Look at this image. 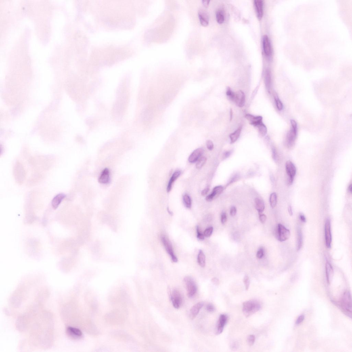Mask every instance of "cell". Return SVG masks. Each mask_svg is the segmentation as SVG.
Here are the masks:
<instances>
[{"mask_svg": "<svg viewBox=\"0 0 352 352\" xmlns=\"http://www.w3.org/2000/svg\"><path fill=\"white\" fill-rule=\"evenodd\" d=\"M304 319H305V316H304V315H302L298 317L297 320L296 321V325H298L301 324V323L303 322Z\"/></svg>", "mask_w": 352, "mask_h": 352, "instance_id": "obj_48", "label": "cell"}, {"mask_svg": "<svg viewBox=\"0 0 352 352\" xmlns=\"http://www.w3.org/2000/svg\"><path fill=\"white\" fill-rule=\"evenodd\" d=\"M66 197V195L63 193H60L55 196L52 200V205L54 209L58 207L62 200Z\"/></svg>", "mask_w": 352, "mask_h": 352, "instance_id": "obj_23", "label": "cell"}, {"mask_svg": "<svg viewBox=\"0 0 352 352\" xmlns=\"http://www.w3.org/2000/svg\"><path fill=\"white\" fill-rule=\"evenodd\" d=\"M110 181V172L108 168H105L103 170L99 177L98 181L102 184H107Z\"/></svg>", "mask_w": 352, "mask_h": 352, "instance_id": "obj_19", "label": "cell"}, {"mask_svg": "<svg viewBox=\"0 0 352 352\" xmlns=\"http://www.w3.org/2000/svg\"><path fill=\"white\" fill-rule=\"evenodd\" d=\"M348 190H349V192L350 193H352V184H351V185H349V188H348Z\"/></svg>", "mask_w": 352, "mask_h": 352, "instance_id": "obj_57", "label": "cell"}, {"mask_svg": "<svg viewBox=\"0 0 352 352\" xmlns=\"http://www.w3.org/2000/svg\"><path fill=\"white\" fill-rule=\"evenodd\" d=\"M207 161V158L203 156L201 157L197 162L196 167L197 169H200L205 164Z\"/></svg>", "mask_w": 352, "mask_h": 352, "instance_id": "obj_34", "label": "cell"}, {"mask_svg": "<svg viewBox=\"0 0 352 352\" xmlns=\"http://www.w3.org/2000/svg\"><path fill=\"white\" fill-rule=\"evenodd\" d=\"M204 152L203 149L198 148L196 149L192 152L188 158V161L190 163H194L198 161L202 156Z\"/></svg>", "mask_w": 352, "mask_h": 352, "instance_id": "obj_11", "label": "cell"}, {"mask_svg": "<svg viewBox=\"0 0 352 352\" xmlns=\"http://www.w3.org/2000/svg\"><path fill=\"white\" fill-rule=\"evenodd\" d=\"M226 95L231 101H234L235 99V93L231 90L230 88L228 87L226 91Z\"/></svg>", "mask_w": 352, "mask_h": 352, "instance_id": "obj_35", "label": "cell"}, {"mask_svg": "<svg viewBox=\"0 0 352 352\" xmlns=\"http://www.w3.org/2000/svg\"><path fill=\"white\" fill-rule=\"evenodd\" d=\"M264 78L266 88L268 91L270 92L271 89V72L269 69L266 70Z\"/></svg>", "mask_w": 352, "mask_h": 352, "instance_id": "obj_24", "label": "cell"}, {"mask_svg": "<svg viewBox=\"0 0 352 352\" xmlns=\"http://www.w3.org/2000/svg\"><path fill=\"white\" fill-rule=\"evenodd\" d=\"M230 348L231 349L236 350L238 349V343L236 341H234L230 344Z\"/></svg>", "mask_w": 352, "mask_h": 352, "instance_id": "obj_46", "label": "cell"}, {"mask_svg": "<svg viewBox=\"0 0 352 352\" xmlns=\"http://www.w3.org/2000/svg\"><path fill=\"white\" fill-rule=\"evenodd\" d=\"M167 211L168 212V213H169L170 215H172V216L173 215V212H172V211H171V210H170L169 207L167 208Z\"/></svg>", "mask_w": 352, "mask_h": 352, "instance_id": "obj_59", "label": "cell"}, {"mask_svg": "<svg viewBox=\"0 0 352 352\" xmlns=\"http://www.w3.org/2000/svg\"><path fill=\"white\" fill-rule=\"evenodd\" d=\"M263 49L265 55L267 56H270L272 53L271 47L269 38L267 35L264 36L263 39Z\"/></svg>", "mask_w": 352, "mask_h": 352, "instance_id": "obj_16", "label": "cell"}, {"mask_svg": "<svg viewBox=\"0 0 352 352\" xmlns=\"http://www.w3.org/2000/svg\"><path fill=\"white\" fill-rule=\"evenodd\" d=\"M183 200L184 204L185 207L189 209L191 208L192 205V200L189 195L185 194L183 196Z\"/></svg>", "mask_w": 352, "mask_h": 352, "instance_id": "obj_30", "label": "cell"}, {"mask_svg": "<svg viewBox=\"0 0 352 352\" xmlns=\"http://www.w3.org/2000/svg\"><path fill=\"white\" fill-rule=\"evenodd\" d=\"M261 307L259 302L254 300H250L243 304L242 311L245 316L248 317L259 311Z\"/></svg>", "mask_w": 352, "mask_h": 352, "instance_id": "obj_2", "label": "cell"}, {"mask_svg": "<svg viewBox=\"0 0 352 352\" xmlns=\"http://www.w3.org/2000/svg\"><path fill=\"white\" fill-rule=\"evenodd\" d=\"M274 98L277 108L279 110H282L283 108L282 103L277 96H275Z\"/></svg>", "mask_w": 352, "mask_h": 352, "instance_id": "obj_37", "label": "cell"}, {"mask_svg": "<svg viewBox=\"0 0 352 352\" xmlns=\"http://www.w3.org/2000/svg\"><path fill=\"white\" fill-rule=\"evenodd\" d=\"M288 210L289 214L290 216H292L293 215V212L292 209V207L291 206H288Z\"/></svg>", "mask_w": 352, "mask_h": 352, "instance_id": "obj_55", "label": "cell"}, {"mask_svg": "<svg viewBox=\"0 0 352 352\" xmlns=\"http://www.w3.org/2000/svg\"><path fill=\"white\" fill-rule=\"evenodd\" d=\"M303 235H302L301 229L300 228H298V240L297 243V249L298 251L301 249L302 247V244H303Z\"/></svg>", "mask_w": 352, "mask_h": 352, "instance_id": "obj_29", "label": "cell"}, {"mask_svg": "<svg viewBox=\"0 0 352 352\" xmlns=\"http://www.w3.org/2000/svg\"><path fill=\"white\" fill-rule=\"evenodd\" d=\"M171 299L174 307L179 309L182 305V298L181 294L178 290H174L171 295Z\"/></svg>", "mask_w": 352, "mask_h": 352, "instance_id": "obj_8", "label": "cell"}, {"mask_svg": "<svg viewBox=\"0 0 352 352\" xmlns=\"http://www.w3.org/2000/svg\"><path fill=\"white\" fill-rule=\"evenodd\" d=\"M227 317L226 315L222 314L220 316L216 328V334L219 335L223 332L224 327L227 323Z\"/></svg>", "mask_w": 352, "mask_h": 352, "instance_id": "obj_13", "label": "cell"}, {"mask_svg": "<svg viewBox=\"0 0 352 352\" xmlns=\"http://www.w3.org/2000/svg\"><path fill=\"white\" fill-rule=\"evenodd\" d=\"M196 230L197 234V238L199 240H204L205 236L204 234L200 232V230L198 226L196 227Z\"/></svg>", "mask_w": 352, "mask_h": 352, "instance_id": "obj_40", "label": "cell"}, {"mask_svg": "<svg viewBox=\"0 0 352 352\" xmlns=\"http://www.w3.org/2000/svg\"><path fill=\"white\" fill-rule=\"evenodd\" d=\"M230 120H231L232 119L233 116V110H232V109H231L230 110Z\"/></svg>", "mask_w": 352, "mask_h": 352, "instance_id": "obj_58", "label": "cell"}, {"mask_svg": "<svg viewBox=\"0 0 352 352\" xmlns=\"http://www.w3.org/2000/svg\"><path fill=\"white\" fill-rule=\"evenodd\" d=\"M326 273L327 282L328 284H330L333 276V269L331 264L328 261L326 262Z\"/></svg>", "mask_w": 352, "mask_h": 352, "instance_id": "obj_22", "label": "cell"}, {"mask_svg": "<svg viewBox=\"0 0 352 352\" xmlns=\"http://www.w3.org/2000/svg\"><path fill=\"white\" fill-rule=\"evenodd\" d=\"M277 202V196L276 193H273L270 197V203L272 207L274 208L276 206Z\"/></svg>", "mask_w": 352, "mask_h": 352, "instance_id": "obj_32", "label": "cell"}, {"mask_svg": "<svg viewBox=\"0 0 352 352\" xmlns=\"http://www.w3.org/2000/svg\"><path fill=\"white\" fill-rule=\"evenodd\" d=\"M235 93L234 102L239 107H243L245 103V96L244 92L239 91Z\"/></svg>", "mask_w": 352, "mask_h": 352, "instance_id": "obj_12", "label": "cell"}, {"mask_svg": "<svg viewBox=\"0 0 352 352\" xmlns=\"http://www.w3.org/2000/svg\"><path fill=\"white\" fill-rule=\"evenodd\" d=\"M290 235L289 230L281 224H279L277 230V237L279 241L283 242L287 240L290 238Z\"/></svg>", "mask_w": 352, "mask_h": 352, "instance_id": "obj_6", "label": "cell"}, {"mask_svg": "<svg viewBox=\"0 0 352 352\" xmlns=\"http://www.w3.org/2000/svg\"><path fill=\"white\" fill-rule=\"evenodd\" d=\"M198 15L200 24L204 26H207L209 23L207 15L201 11H199Z\"/></svg>", "mask_w": 352, "mask_h": 352, "instance_id": "obj_26", "label": "cell"}, {"mask_svg": "<svg viewBox=\"0 0 352 352\" xmlns=\"http://www.w3.org/2000/svg\"><path fill=\"white\" fill-rule=\"evenodd\" d=\"M212 281L214 284L217 285V286L219 284V279L217 278H214L212 279Z\"/></svg>", "mask_w": 352, "mask_h": 352, "instance_id": "obj_54", "label": "cell"}, {"mask_svg": "<svg viewBox=\"0 0 352 352\" xmlns=\"http://www.w3.org/2000/svg\"><path fill=\"white\" fill-rule=\"evenodd\" d=\"M245 118L247 119L251 125L256 127L258 124L263 122V117L261 116H254L252 115L247 114Z\"/></svg>", "mask_w": 352, "mask_h": 352, "instance_id": "obj_18", "label": "cell"}, {"mask_svg": "<svg viewBox=\"0 0 352 352\" xmlns=\"http://www.w3.org/2000/svg\"><path fill=\"white\" fill-rule=\"evenodd\" d=\"M210 1H202V3L205 6L207 7L209 5Z\"/></svg>", "mask_w": 352, "mask_h": 352, "instance_id": "obj_56", "label": "cell"}, {"mask_svg": "<svg viewBox=\"0 0 352 352\" xmlns=\"http://www.w3.org/2000/svg\"><path fill=\"white\" fill-rule=\"evenodd\" d=\"M184 281L186 287L187 295L189 298H192L196 294L198 289L196 282L190 276L185 277Z\"/></svg>", "mask_w": 352, "mask_h": 352, "instance_id": "obj_3", "label": "cell"}, {"mask_svg": "<svg viewBox=\"0 0 352 352\" xmlns=\"http://www.w3.org/2000/svg\"><path fill=\"white\" fill-rule=\"evenodd\" d=\"M207 147L208 150H212L214 149V144L213 142L211 140H208L206 142Z\"/></svg>", "mask_w": 352, "mask_h": 352, "instance_id": "obj_42", "label": "cell"}, {"mask_svg": "<svg viewBox=\"0 0 352 352\" xmlns=\"http://www.w3.org/2000/svg\"><path fill=\"white\" fill-rule=\"evenodd\" d=\"M272 152L273 159L275 161H276L277 160V159H278V155H277L276 149L274 147H273L272 148Z\"/></svg>", "mask_w": 352, "mask_h": 352, "instance_id": "obj_47", "label": "cell"}, {"mask_svg": "<svg viewBox=\"0 0 352 352\" xmlns=\"http://www.w3.org/2000/svg\"><path fill=\"white\" fill-rule=\"evenodd\" d=\"M342 306L346 311L351 313L352 300L351 293L346 291L344 294L342 298Z\"/></svg>", "mask_w": 352, "mask_h": 352, "instance_id": "obj_9", "label": "cell"}, {"mask_svg": "<svg viewBox=\"0 0 352 352\" xmlns=\"http://www.w3.org/2000/svg\"><path fill=\"white\" fill-rule=\"evenodd\" d=\"M216 18L218 23L221 24L224 22L225 17L222 11H218L216 14Z\"/></svg>", "mask_w": 352, "mask_h": 352, "instance_id": "obj_33", "label": "cell"}, {"mask_svg": "<svg viewBox=\"0 0 352 352\" xmlns=\"http://www.w3.org/2000/svg\"><path fill=\"white\" fill-rule=\"evenodd\" d=\"M297 135V129L291 128L287 135L286 145L288 148H291L293 146Z\"/></svg>", "mask_w": 352, "mask_h": 352, "instance_id": "obj_10", "label": "cell"}, {"mask_svg": "<svg viewBox=\"0 0 352 352\" xmlns=\"http://www.w3.org/2000/svg\"><path fill=\"white\" fill-rule=\"evenodd\" d=\"M254 3L258 18L259 20H261L263 16V1L261 0H255Z\"/></svg>", "mask_w": 352, "mask_h": 352, "instance_id": "obj_17", "label": "cell"}, {"mask_svg": "<svg viewBox=\"0 0 352 352\" xmlns=\"http://www.w3.org/2000/svg\"><path fill=\"white\" fill-rule=\"evenodd\" d=\"M286 169L288 175L287 184L290 186L293 183L296 174V168L293 162L288 160L286 163Z\"/></svg>", "mask_w": 352, "mask_h": 352, "instance_id": "obj_4", "label": "cell"}, {"mask_svg": "<svg viewBox=\"0 0 352 352\" xmlns=\"http://www.w3.org/2000/svg\"><path fill=\"white\" fill-rule=\"evenodd\" d=\"M231 153H232V152L230 151H227V152H225L224 153L223 156V159H225L228 158L229 156L231 155Z\"/></svg>", "mask_w": 352, "mask_h": 352, "instance_id": "obj_50", "label": "cell"}, {"mask_svg": "<svg viewBox=\"0 0 352 352\" xmlns=\"http://www.w3.org/2000/svg\"><path fill=\"white\" fill-rule=\"evenodd\" d=\"M209 191H210L209 187H206V188L204 189V190L202 191V192L201 193V194H202V196H205L208 193V192H209Z\"/></svg>", "mask_w": 352, "mask_h": 352, "instance_id": "obj_52", "label": "cell"}, {"mask_svg": "<svg viewBox=\"0 0 352 352\" xmlns=\"http://www.w3.org/2000/svg\"><path fill=\"white\" fill-rule=\"evenodd\" d=\"M242 129V127H240L238 129H237L236 131H235L234 133H231L229 135L231 143H233L236 142L237 140L238 139L239 137H240Z\"/></svg>", "mask_w": 352, "mask_h": 352, "instance_id": "obj_27", "label": "cell"}, {"mask_svg": "<svg viewBox=\"0 0 352 352\" xmlns=\"http://www.w3.org/2000/svg\"><path fill=\"white\" fill-rule=\"evenodd\" d=\"M258 128V131H259V133L260 135L262 137H264L267 134V129L266 126L264 124L263 122L258 124L256 126Z\"/></svg>", "mask_w": 352, "mask_h": 352, "instance_id": "obj_31", "label": "cell"}, {"mask_svg": "<svg viewBox=\"0 0 352 352\" xmlns=\"http://www.w3.org/2000/svg\"><path fill=\"white\" fill-rule=\"evenodd\" d=\"M255 340V336L252 335H251L248 337L247 342L249 345L250 346L253 345Z\"/></svg>", "mask_w": 352, "mask_h": 352, "instance_id": "obj_39", "label": "cell"}, {"mask_svg": "<svg viewBox=\"0 0 352 352\" xmlns=\"http://www.w3.org/2000/svg\"><path fill=\"white\" fill-rule=\"evenodd\" d=\"M160 237L161 240L166 251L171 257L172 261L175 263H177L178 261L177 258L174 254L173 245L169 239L164 235H161Z\"/></svg>", "mask_w": 352, "mask_h": 352, "instance_id": "obj_5", "label": "cell"}, {"mask_svg": "<svg viewBox=\"0 0 352 352\" xmlns=\"http://www.w3.org/2000/svg\"><path fill=\"white\" fill-rule=\"evenodd\" d=\"M255 207L259 214L262 213L265 209V203L263 201L259 198L255 200Z\"/></svg>", "mask_w": 352, "mask_h": 352, "instance_id": "obj_25", "label": "cell"}, {"mask_svg": "<svg viewBox=\"0 0 352 352\" xmlns=\"http://www.w3.org/2000/svg\"><path fill=\"white\" fill-rule=\"evenodd\" d=\"M66 332L68 336L75 339L81 338L82 336V333L81 330L78 328L71 327H68L67 328Z\"/></svg>", "mask_w": 352, "mask_h": 352, "instance_id": "obj_14", "label": "cell"}, {"mask_svg": "<svg viewBox=\"0 0 352 352\" xmlns=\"http://www.w3.org/2000/svg\"><path fill=\"white\" fill-rule=\"evenodd\" d=\"M227 217L226 214L225 212L222 213L221 217V221L222 223L224 224L226 222Z\"/></svg>", "mask_w": 352, "mask_h": 352, "instance_id": "obj_43", "label": "cell"}, {"mask_svg": "<svg viewBox=\"0 0 352 352\" xmlns=\"http://www.w3.org/2000/svg\"><path fill=\"white\" fill-rule=\"evenodd\" d=\"M198 261L200 267H203L206 265V258L203 251L200 250L198 254Z\"/></svg>", "mask_w": 352, "mask_h": 352, "instance_id": "obj_28", "label": "cell"}, {"mask_svg": "<svg viewBox=\"0 0 352 352\" xmlns=\"http://www.w3.org/2000/svg\"><path fill=\"white\" fill-rule=\"evenodd\" d=\"M292 127L295 128V129H297V125L295 120L293 119H291L290 121Z\"/></svg>", "mask_w": 352, "mask_h": 352, "instance_id": "obj_53", "label": "cell"}, {"mask_svg": "<svg viewBox=\"0 0 352 352\" xmlns=\"http://www.w3.org/2000/svg\"><path fill=\"white\" fill-rule=\"evenodd\" d=\"M213 231V227H210L206 229L204 231V235L205 237H209L211 236L212 233Z\"/></svg>", "mask_w": 352, "mask_h": 352, "instance_id": "obj_36", "label": "cell"}, {"mask_svg": "<svg viewBox=\"0 0 352 352\" xmlns=\"http://www.w3.org/2000/svg\"><path fill=\"white\" fill-rule=\"evenodd\" d=\"M325 233L326 246L327 248H330L331 247L332 236L331 230L330 221L329 219H327L325 221Z\"/></svg>", "mask_w": 352, "mask_h": 352, "instance_id": "obj_7", "label": "cell"}, {"mask_svg": "<svg viewBox=\"0 0 352 352\" xmlns=\"http://www.w3.org/2000/svg\"><path fill=\"white\" fill-rule=\"evenodd\" d=\"M259 215L260 221H261L262 223H265L267 219L266 216L265 215V214L262 213L259 214Z\"/></svg>", "mask_w": 352, "mask_h": 352, "instance_id": "obj_45", "label": "cell"}, {"mask_svg": "<svg viewBox=\"0 0 352 352\" xmlns=\"http://www.w3.org/2000/svg\"><path fill=\"white\" fill-rule=\"evenodd\" d=\"M299 219L302 222L305 223L307 221L305 216L303 214L301 213L300 214Z\"/></svg>", "mask_w": 352, "mask_h": 352, "instance_id": "obj_51", "label": "cell"}, {"mask_svg": "<svg viewBox=\"0 0 352 352\" xmlns=\"http://www.w3.org/2000/svg\"><path fill=\"white\" fill-rule=\"evenodd\" d=\"M230 215L232 217H234L236 215L237 213V209L235 207L233 206L230 208Z\"/></svg>", "mask_w": 352, "mask_h": 352, "instance_id": "obj_49", "label": "cell"}, {"mask_svg": "<svg viewBox=\"0 0 352 352\" xmlns=\"http://www.w3.org/2000/svg\"><path fill=\"white\" fill-rule=\"evenodd\" d=\"M206 308L207 310L210 312H213L215 310V308L214 306L211 304H208Z\"/></svg>", "mask_w": 352, "mask_h": 352, "instance_id": "obj_44", "label": "cell"}, {"mask_svg": "<svg viewBox=\"0 0 352 352\" xmlns=\"http://www.w3.org/2000/svg\"><path fill=\"white\" fill-rule=\"evenodd\" d=\"M181 174V171H180V170H177L172 175L171 177L170 178L169 180V183H168L167 189H166V190H167L168 193H169L171 191L173 183L175 182L176 180L179 177Z\"/></svg>", "mask_w": 352, "mask_h": 352, "instance_id": "obj_21", "label": "cell"}, {"mask_svg": "<svg viewBox=\"0 0 352 352\" xmlns=\"http://www.w3.org/2000/svg\"><path fill=\"white\" fill-rule=\"evenodd\" d=\"M203 305V302H200L193 306L189 313V317L191 319H194L196 318Z\"/></svg>", "mask_w": 352, "mask_h": 352, "instance_id": "obj_15", "label": "cell"}, {"mask_svg": "<svg viewBox=\"0 0 352 352\" xmlns=\"http://www.w3.org/2000/svg\"><path fill=\"white\" fill-rule=\"evenodd\" d=\"M223 190V188L222 186H218L215 187L213 189L211 194L206 197V200L208 202L211 201L216 196H219L221 194Z\"/></svg>", "mask_w": 352, "mask_h": 352, "instance_id": "obj_20", "label": "cell"}, {"mask_svg": "<svg viewBox=\"0 0 352 352\" xmlns=\"http://www.w3.org/2000/svg\"><path fill=\"white\" fill-rule=\"evenodd\" d=\"M118 97L113 108V115L117 120H120L123 116L127 102V94L121 90L119 88Z\"/></svg>", "mask_w": 352, "mask_h": 352, "instance_id": "obj_1", "label": "cell"}, {"mask_svg": "<svg viewBox=\"0 0 352 352\" xmlns=\"http://www.w3.org/2000/svg\"><path fill=\"white\" fill-rule=\"evenodd\" d=\"M264 255V250L263 248H260L258 250L257 253V257L258 259H262Z\"/></svg>", "mask_w": 352, "mask_h": 352, "instance_id": "obj_41", "label": "cell"}, {"mask_svg": "<svg viewBox=\"0 0 352 352\" xmlns=\"http://www.w3.org/2000/svg\"><path fill=\"white\" fill-rule=\"evenodd\" d=\"M245 287L246 290H248L249 288L250 284V280L249 277L247 275H246L244 279Z\"/></svg>", "mask_w": 352, "mask_h": 352, "instance_id": "obj_38", "label": "cell"}]
</instances>
